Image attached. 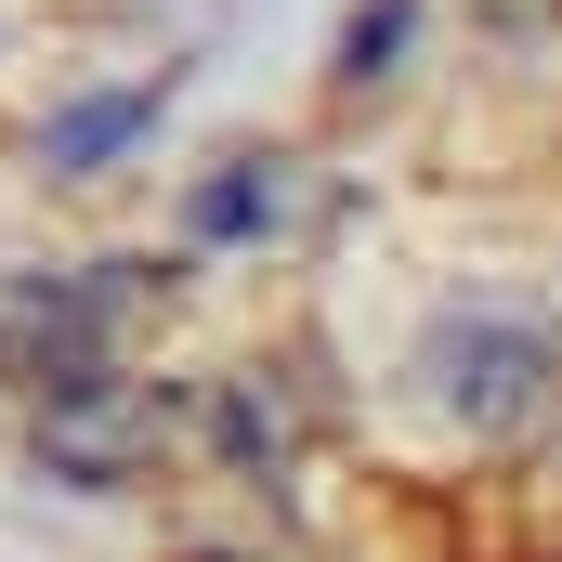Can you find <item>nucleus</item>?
Masks as SVG:
<instances>
[{
	"label": "nucleus",
	"instance_id": "nucleus-1",
	"mask_svg": "<svg viewBox=\"0 0 562 562\" xmlns=\"http://www.w3.org/2000/svg\"><path fill=\"white\" fill-rule=\"evenodd\" d=\"M431 367H445V406H458V419H524V406L550 393V340H537V327H471V340H445Z\"/></svg>",
	"mask_w": 562,
	"mask_h": 562
},
{
	"label": "nucleus",
	"instance_id": "nucleus-2",
	"mask_svg": "<svg viewBox=\"0 0 562 562\" xmlns=\"http://www.w3.org/2000/svg\"><path fill=\"white\" fill-rule=\"evenodd\" d=\"M157 119V92H119V105H79L66 132H53V170H92V157H119V144Z\"/></svg>",
	"mask_w": 562,
	"mask_h": 562
}]
</instances>
